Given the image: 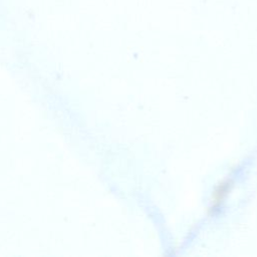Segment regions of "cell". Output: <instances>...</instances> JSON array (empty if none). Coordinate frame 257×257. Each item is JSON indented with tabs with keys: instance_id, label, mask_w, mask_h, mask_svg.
<instances>
[{
	"instance_id": "1",
	"label": "cell",
	"mask_w": 257,
	"mask_h": 257,
	"mask_svg": "<svg viewBox=\"0 0 257 257\" xmlns=\"http://www.w3.org/2000/svg\"><path fill=\"white\" fill-rule=\"evenodd\" d=\"M231 183L230 182H222L214 191L212 197V203H213V207H219L220 205H222V203L224 202V200L226 199L228 193L230 192V187H231Z\"/></svg>"
}]
</instances>
